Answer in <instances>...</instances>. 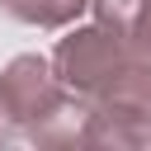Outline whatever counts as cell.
<instances>
[{
    "label": "cell",
    "mask_w": 151,
    "mask_h": 151,
    "mask_svg": "<svg viewBox=\"0 0 151 151\" xmlns=\"http://www.w3.org/2000/svg\"><path fill=\"white\" fill-rule=\"evenodd\" d=\"M90 0H0V9L28 28H71Z\"/></svg>",
    "instance_id": "obj_4"
},
{
    "label": "cell",
    "mask_w": 151,
    "mask_h": 151,
    "mask_svg": "<svg viewBox=\"0 0 151 151\" xmlns=\"http://www.w3.org/2000/svg\"><path fill=\"white\" fill-rule=\"evenodd\" d=\"M127 57H132V52H127V38L90 19L85 28H71L47 61H52L57 85H61L66 94H76L80 104H90V99L104 90V80H109Z\"/></svg>",
    "instance_id": "obj_2"
},
{
    "label": "cell",
    "mask_w": 151,
    "mask_h": 151,
    "mask_svg": "<svg viewBox=\"0 0 151 151\" xmlns=\"http://www.w3.org/2000/svg\"><path fill=\"white\" fill-rule=\"evenodd\" d=\"M80 113H85V104L57 85L47 57L24 52L0 71V146H14V142H33V146L76 142Z\"/></svg>",
    "instance_id": "obj_1"
},
{
    "label": "cell",
    "mask_w": 151,
    "mask_h": 151,
    "mask_svg": "<svg viewBox=\"0 0 151 151\" xmlns=\"http://www.w3.org/2000/svg\"><path fill=\"white\" fill-rule=\"evenodd\" d=\"M85 9L94 14V24H104V28H113V33H127V19H132L137 0H90Z\"/></svg>",
    "instance_id": "obj_6"
},
{
    "label": "cell",
    "mask_w": 151,
    "mask_h": 151,
    "mask_svg": "<svg viewBox=\"0 0 151 151\" xmlns=\"http://www.w3.org/2000/svg\"><path fill=\"white\" fill-rule=\"evenodd\" d=\"M76 142H85V146H113V151H137V146L151 142V118L127 113V109H109V104H85Z\"/></svg>",
    "instance_id": "obj_3"
},
{
    "label": "cell",
    "mask_w": 151,
    "mask_h": 151,
    "mask_svg": "<svg viewBox=\"0 0 151 151\" xmlns=\"http://www.w3.org/2000/svg\"><path fill=\"white\" fill-rule=\"evenodd\" d=\"M123 38H127V52L151 66V0H137V9H132V19H127V33H123Z\"/></svg>",
    "instance_id": "obj_5"
}]
</instances>
